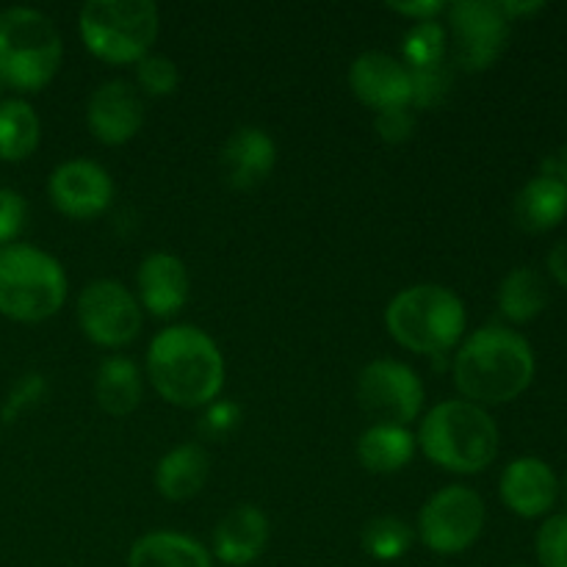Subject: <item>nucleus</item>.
I'll list each match as a JSON object with an SVG mask.
<instances>
[{"label":"nucleus","instance_id":"obj_18","mask_svg":"<svg viewBox=\"0 0 567 567\" xmlns=\"http://www.w3.org/2000/svg\"><path fill=\"white\" fill-rule=\"evenodd\" d=\"M269 543V518L252 504L233 507L214 529V554L221 565L247 567Z\"/></svg>","mask_w":567,"mask_h":567},{"label":"nucleus","instance_id":"obj_22","mask_svg":"<svg viewBox=\"0 0 567 567\" xmlns=\"http://www.w3.org/2000/svg\"><path fill=\"white\" fill-rule=\"evenodd\" d=\"M415 454V435L408 426L371 424L358 441V460L371 474H396Z\"/></svg>","mask_w":567,"mask_h":567},{"label":"nucleus","instance_id":"obj_41","mask_svg":"<svg viewBox=\"0 0 567 567\" xmlns=\"http://www.w3.org/2000/svg\"><path fill=\"white\" fill-rule=\"evenodd\" d=\"M515 567H526V565H515Z\"/></svg>","mask_w":567,"mask_h":567},{"label":"nucleus","instance_id":"obj_17","mask_svg":"<svg viewBox=\"0 0 567 567\" xmlns=\"http://www.w3.org/2000/svg\"><path fill=\"white\" fill-rule=\"evenodd\" d=\"M221 172L225 181L238 192H252L277 164V144L260 127H238L221 147Z\"/></svg>","mask_w":567,"mask_h":567},{"label":"nucleus","instance_id":"obj_31","mask_svg":"<svg viewBox=\"0 0 567 567\" xmlns=\"http://www.w3.org/2000/svg\"><path fill=\"white\" fill-rule=\"evenodd\" d=\"M44 396H48V380H44L42 374H25L22 380H17V385L11 388V393L6 396L0 419H3V424H11V421L20 419L25 410L37 408Z\"/></svg>","mask_w":567,"mask_h":567},{"label":"nucleus","instance_id":"obj_3","mask_svg":"<svg viewBox=\"0 0 567 567\" xmlns=\"http://www.w3.org/2000/svg\"><path fill=\"white\" fill-rule=\"evenodd\" d=\"M419 446L437 468L452 474H480L498 454V426L480 404L449 399L421 421Z\"/></svg>","mask_w":567,"mask_h":567},{"label":"nucleus","instance_id":"obj_14","mask_svg":"<svg viewBox=\"0 0 567 567\" xmlns=\"http://www.w3.org/2000/svg\"><path fill=\"white\" fill-rule=\"evenodd\" d=\"M89 131L100 144L120 147L131 142L144 125V100L127 81H109L97 86L86 105Z\"/></svg>","mask_w":567,"mask_h":567},{"label":"nucleus","instance_id":"obj_30","mask_svg":"<svg viewBox=\"0 0 567 567\" xmlns=\"http://www.w3.org/2000/svg\"><path fill=\"white\" fill-rule=\"evenodd\" d=\"M535 548L543 567H567V513L548 515L543 520Z\"/></svg>","mask_w":567,"mask_h":567},{"label":"nucleus","instance_id":"obj_28","mask_svg":"<svg viewBox=\"0 0 567 567\" xmlns=\"http://www.w3.org/2000/svg\"><path fill=\"white\" fill-rule=\"evenodd\" d=\"M410 72H413V103L410 105H415V109H435V105H443V100L452 92V66L443 61V64Z\"/></svg>","mask_w":567,"mask_h":567},{"label":"nucleus","instance_id":"obj_1","mask_svg":"<svg viewBox=\"0 0 567 567\" xmlns=\"http://www.w3.org/2000/svg\"><path fill=\"white\" fill-rule=\"evenodd\" d=\"M535 371V349L509 327H482L454 354V385L465 402L480 408L518 399L532 385Z\"/></svg>","mask_w":567,"mask_h":567},{"label":"nucleus","instance_id":"obj_24","mask_svg":"<svg viewBox=\"0 0 567 567\" xmlns=\"http://www.w3.org/2000/svg\"><path fill=\"white\" fill-rule=\"evenodd\" d=\"M548 305L546 277L529 266H518L509 271L498 286V310L513 324H526L535 321Z\"/></svg>","mask_w":567,"mask_h":567},{"label":"nucleus","instance_id":"obj_23","mask_svg":"<svg viewBox=\"0 0 567 567\" xmlns=\"http://www.w3.org/2000/svg\"><path fill=\"white\" fill-rule=\"evenodd\" d=\"M94 393H97V404L103 413L122 419L131 415L142 402V374H138L136 363L127 358H105L97 369V382H94Z\"/></svg>","mask_w":567,"mask_h":567},{"label":"nucleus","instance_id":"obj_15","mask_svg":"<svg viewBox=\"0 0 567 567\" xmlns=\"http://www.w3.org/2000/svg\"><path fill=\"white\" fill-rule=\"evenodd\" d=\"M502 502L520 518H543L559 502V480L540 457H518L504 468Z\"/></svg>","mask_w":567,"mask_h":567},{"label":"nucleus","instance_id":"obj_5","mask_svg":"<svg viewBox=\"0 0 567 567\" xmlns=\"http://www.w3.org/2000/svg\"><path fill=\"white\" fill-rule=\"evenodd\" d=\"M64 44L55 22L39 9L0 11V83L14 92H42L59 72Z\"/></svg>","mask_w":567,"mask_h":567},{"label":"nucleus","instance_id":"obj_35","mask_svg":"<svg viewBox=\"0 0 567 567\" xmlns=\"http://www.w3.org/2000/svg\"><path fill=\"white\" fill-rule=\"evenodd\" d=\"M388 9L396 11V14L404 17H413L415 22H426V20H435L441 11H446V3L441 0H410V3H388Z\"/></svg>","mask_w":567,"mask_h":567},{"label":"nucleus","instance_id":"obj_12","mask_svg":"<svg viewBox=\"0 0 567 567\" xmlns=\"http://www.w3.org/2000/svg\"><path fill=\"white\" fill-rule=\"evenodd\" d=\"M50 203L70 219H94L114 199L111 175L94 161H66L55 166L48 183Z\"/></svg>","mask_w":567,"mask_h":567},{"label":"nucleus","instance_id":"obj_26","mask_svg":"<svg viewBox=\"0 0 567 567\" xmlns=\"http://www.w3.org/2000/svg\"><path fill=\"white\" fill-rule=\"evenodd\" d=\"M415 540L413 526L404 524L402 518L393 515H380V518L369 520L363 526V548L369 557L380 559V563H393L402 559L410 551Z\"/></svg>","mask_w":567,"mask_h":567},{"label":"nucleus","instance_id":"obj_32","mask_svg":"<svg viewBox=\"0 0 567 567\" xmlns=\"http://www.w3.org/2000/svg\"><path fill=\"white\" fill-rule=\"evenodd\" d=\"M28 219V205L22 194L0 188V247H9L22 233Z\"/></svg>","mask_w":567,"mask_h":567},{"label":"nucleus","instance_id":"obj_9","mask_svg":"<svg viewBox=\"0 0 567 567\" xmlns=\"http://www.w3.org/2000/svg\"><path fill=\"white\" fill-rule=\"evenodd\" d=\"M358 402L377 424L408 426L424 408V382L399 360H371L358 377Z\"/></svg>","mask_w":567,"mask_h":567},{"label":"nucleus","instance_id":"obj_39","mask_svg":"<svg viewBox=\"0 0 567 567\" xmlns=\"http://www.w3.org/2000/svg\"><path fill=\"white\" fill-rule=\"evenodd\" d=\"M559 498H563L565 507H567V474H565V480L559 482Z\"/></svg>","mask_w":567,"mask_h":567},{"label":"nucleus","instance_id":"obj_37","mask_svg":"<svg viewBox=\"0 0 567 567\" xmlns=\"http://www.w3.org/2000/svg\"><path fill=\"white\" fill-rule=\"evenodd\" d=\"M498 6H502L504 17H507L509 22H513L515 17H520V14H535V11L546 9V3H540V0H532V3H513V0H498Z\"/></svg>","mask_w":567,"mask_h":567},{"label":"nucleus","instance_id":"obj_2","mask_svg":"<svg viewBox=\"0 0 567 567\" xmlns=\"http://www.w3.org/2000/svg\"><path fill=\"white\" fill-rule=\"evenodd\" d=\"M147 374L164 402L186 410L208 408L225 388V358L208 332L175 324L150 343Z\"/></svg>","mask_w":567,"mask_h":567},{"label":"nucleus","instance_id":"obj_36","mask_svg":"<svg viewBox=\"0 0 567 567\" xmlns=\"http://www.w3.org/2000/svg\"><path fill=\"white\" fill-rule=\"evenodd\" d=\"M548 271H551L559 286L567 288V238L554 244V249L548 252Z\"/></svg>","mask_w":567,"mask_h":567},{"label":"nucleus","instance_id":"obj_21","mask_svg":"<svg viewBox=\"0 0 567 567\" xmlns=\"http://www.w3.org/2000/svg\"><path fill=\"white\" fill-rule=\"evenodd\" d=\"M127 567H214L208 548L181 532H150L133 543Z\"/></svg>","mask_w":567,"mask_h":567},{"label":"nucleus","instance_id":"obj_40","mask_svg":"<svg viewBox=\"0 0 567 567\" xmlns=\"http://www.w3.org/2000/svg\"><path fill=\"white\" fill-rule=\"evenodd\" d=\"M3 89H6V86H3V83H0V103H3Z\"/></svg>","mask_w":567,"mask_h":567},{"label":"nucleus","instance_id":"obj_34","mask_svg":"<svg viewBox=\"0 0 567 567\" xmlns=\"http://www.w3.org/2000/svg\"><path fill=\"white\" fill-rule=\"evenodd\" d=\"M377 133H380L382 142L388 144H402L413 136L415 131V114L410 109H388L380 111L374 120Z\"/></svg>","mask_w":567,"mask_h":567},{"label":"nucleus","instance_id":"obj_10","mask_svg":"<svg viewBox=\"0 0 567 567\" xmlns=\"http://www.w3.org/2000/svg\"><path fill=\"white\" fill-rule=\"evenodd\" d=\"M454 61L468 72H482L498 61L509 39V20L498 0H457L446 6Z\"/></svg>","mask_w":567,"mask_h":567},{"label":"nucleus","instance_id":"obj_13","mask_svg":"<svg viewBox=\"0 0 567 567\" xmlns=\"http://www.w3.org/2000/svg\"><path fill=\"white\" fill-rule=\"evenodd\" d=\"M354 97L377 114L388 109H410L413 103V72L388 53H363L349 70Z\"/></svg>","mask_w":567,"mask_h":567},{"label":"nucleus","instance_id":"obj_38","mask_svg":"<svg viewBox=\"0 0 567 567\" xmlns=\"http://www.w3.org/2000/svg\"><path fill=\"white\" fill-rule=\"evenodd\" d=\"M546 175H557L567 186V144L546 164Z\"/></svg>","mask_w":567,"mask_h":567},{"label":"nucleus","instance_id":"obj_11","mask_svg":"<svg viewBox=\"0 0 567 567\" xmlns=\"http://www.w3.org/2000/svg\"><path fill=\"white\" fill-rule=\"evenodd\" d=\"M78 321L92 343L120 349L142 332V305L116 280H94L78 299Z\"/></svg>","mask_w":567,"mask_h":567},{"label":"nucleus","instance_id":"obj_16","mask_svg":"<svg viewBox=\"0 0 567 567\" xmlns=\"http://www.w3.org/2000/svg\"><path fill=\"white\" fill-rule=\"evenodd\" d=\"M138 305L158 319L181 313L192 293L186 264L172 252H153L138 266Z\"/></svg>","mask_w":567,"mask_h":567},{"label":"nucleus","instance_id":"obj_7","mask_svg":"<svg viewBox=\"0 0 567 567\" xmlns=\"http://www.w3.org/2000/svg\"><path fill=\"white\" fill-rule=\"evenodd\" d=\"M158 6L150 0H89L78 17L81 39L105 64H138L158 37Z\"/></svg>","mask_w":567,"mask_h":567},{"label":"nucleus","instance_id":"obj_25","mask_svg":"<svg viewBox=\"0 0 567 567\" xmlns=\"http://www.w3.org/2000/svg\"><path fill=\"white\" fill-rule=\"evenodd\" d=\"M39 136H42V125L31 103L20 97L0 103V158L11 164L25 161L39 147Z\"/></svg>","mask_w":567,"mask_h":567},{"label":"nucleus","instance_id":"obj_8","mask_svg":"<svg viewBox=\"0 0 567 567\" xmlns=\"http://www.w3.org/2000/svg\"><path fill=\"white\" fill-rule=\"evenodd\" d=\"M485 518V502L480 493L465 485H449L421 507L419 537L432 554L454 557L480 540Z\"/></svg>","mask_w":567,"mask_h":567},{"label":"nucleus","instance_id":"obj_19","mask_svg":"<svg viewBox=\"0 0 567 567\" xmlns=\"http://www.w3.org/2000/svg\"><path fill=\"white\" fill-rule=\"evenodd\" d=\"M210 476V457L197 443H183L166 452L155 468V487L166 502H188L205 487Z\"/></svg>","mask_w":567,"mask_h":567},{"label":"nucleus","instance_id":"obj_27","mask_svg":"<svg viewBox=\"0 0 567 567\" xmlns=\"http://www.w3.org/2000/svg\"><path fill=\"white\" fill-rule=\"evenodd\" d=\"M404 66L410 70H424V66H435L446 61L449 53V33L437 20L415 22L408 33H404Z\"/></svg>","mask_w":567,"mask_h":567},{"label":"nucleus","instance_id":"obj_33","mask_svg":"<svg viewBox=\"0 0 567 567\" xmlns=\"http://www.w3.org/2000/svg\"><path fill=\"white\" fill-rule=\"evenodd\" d=\"M238 424H241V408H238L236 402H225V399H221V402L208 404L199 430H203V435L210 437V441H221V437L233 435V432L238 430Z\"/></svg>","mask_w":567,"mask_h":567},{"label":"nucleus","instance_id":"obj_4","mask_svg":"<svg viewBox=\"0 0 567 567\" xmlns=\"http://www.w3.org/2000/svg\"><path fill=\"white\" fill-rule=\"evenodd\" d=\"M465 305L449 288L421 282L399 291L385 310V327L399 347L415 354H446L465 336Z\"/></svg>","mask_w":567,"mask_h":567},{"label":"nucleus","instance_id":"obj_20","mask_svg":"<svg viewBox=\"0 0 567 567\" xmlns=\"http://www.w3.org/2000/svg\"><path fill=\"white\" fill-rule=\"evenodd\" d=\"M515 221L529 233L554 230L567 216V186L557 175L540 172L515 194Z\"/></svg>","mask_w":567,"mask_h":567},{"label":"nucleus","instance_id":"obj_29","mask_svg":"<svg viewBox=\"0 0 567 567\" xmlns=\"http://www.w3.org/2000/svg\"><path fill=\"white\" fill-rule=\"evenodd\" d=\"M136 81L150 97H166L177 89L181 75H177V64L166 55H144L136 64Z\"/></svg>","mask_w":567,"mask_h":567},{"label":"nucleus","instance_id":"obj_6","mask_svg":"<svg viewBox=\"0 0 567 567\" xmlns=\"http://www.w3.org/2000/svg\"><path fill=\"white\" fill-rule=\"evenodd\" d=\"M66 302L64 266L31 244L0 247V313L11 321L37 324Z\"/></svg>","mask_w":567,"mask_h":567}]
</instances>
